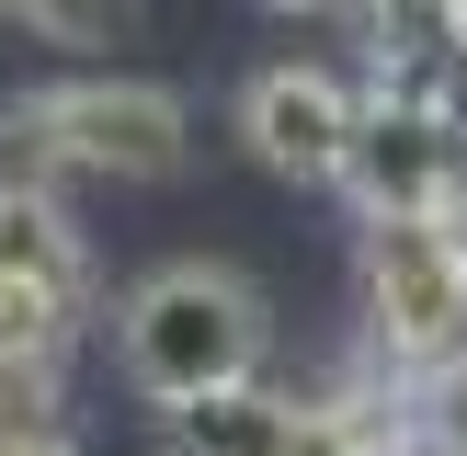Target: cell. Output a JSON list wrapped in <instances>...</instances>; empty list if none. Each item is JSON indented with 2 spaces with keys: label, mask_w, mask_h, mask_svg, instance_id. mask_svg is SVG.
<instances>
[{
  "label": "cell",
  "mask_w": 467,
  "mask_h": 456,
  "mask_svg": "<svg viewBox=\"0 0 467 456\" xmlns=\"http://www.w3.org/2000/svg\"><path fill=\"white\" fill-rule=\"evenodd\" d=\"M194 149V114L171 80H57L35 103H0V182H160Z\"/></svg>",
  "instance_id": "cell-1"
},
{
  "label": "cell",
  "mask_w": 467,
  "mask_h": 456,
  "mask_svg": "<svg viewBox=\"0 0 467 456\" xmlns=\"http://www.w3.org/2000/svg\"><path fill=\"white\" fill-rule=\"evenodd\" d=\"M263 296H251V274L228 263H160L126 285V308H114V354H126V377L149 388V399H205V388H240L263 377Z\"/></svg>",
  "instance_id": "cell-2"
},
{
  "label": "cell",
  "mask_w": 467,
  "mask_h": 456,
  "mask_svg": "<svg viewBox=\"0 0 467 456\" xmlns=\"http://www.w3.org/2000/svg\"><path fill=\"white\" fill-rule=\"evenodd\" d=\"M365 342L400 377L467 354V205H445V217H365Z\"/></svg>",
  "instance_id": "cell-3"
},
{
  "label": "cell",
  "mask_w": 467,
  "mask_h": 456,
  "mask_svg": "<svg viewBox=\"0 0 467 456\" xmlns=\"http://www.w3.org/2000/svg\"><path fill=\"white\" fill-rule=\"evenodd\" d=\"M342 194L365 217H445V205H467V126L433 114V103H410V91H365Z\"/></svg>",
  "instance_id": "cell-4"
},
{
  "label": "cell",
  "mask_w": 467,
  "mask_h": 456,
  "mask_svg": "<svg viewBox=\"0 0 467 456\" xmlns=\"http://www.w3.org/2000/svg\"><path fill=\"white\" fill-rule=\"evenodd\" d=\"M354 126H365V91H342L331 68H251L240 91V137L263 171L285 182H342V160H354Z\"/></svg>",
  "instance_id": "cell-5"
},
{
  "label": "cell",
  "mask_w": 467,
  "mask_h": 456,
  "mask_svg": "<svg viewBox=\"0 0 467 456\" xmlns=\"http://www.w3.org/2000/svg\"><path fill=\"white\" fill-rule=\"evenodd\" d=\"M365 46L377 91H410L467 126V0H365Z\"/></svg>",
  "instance_id": "cell-6"
},
{
  "label": "cell",
  "mask_w": 467,
  "mask_h": 456,
  "mask_svg": "<svg viewBox=\"0 0 467 456\" xmlns=\"http://www.w3.org/2000/svg\"><path fill=\"white\" fill-rule=\"evenodd\" d=\"M308 422H319V399L240 377V388H205V399H160V456H296Z\"/></svg>",
  "instance_id": "cell-7"
},
{
  "label": "cell",
  "mask_w": 467,
  "mask_h": 456,
  "mask_svg": "<svg viewBox=\"0 0 467 456\" xmlns=\"http://www.w3.org/2000/svg\"><path fill=\"white\" fill-rule=\"evenodd\" d=\"M0 296H35V308L80 319L91 308V263H80V228L46 182H0Z\"/></svg>",
  "instance_id": "cell-8"
},
{
  "label": "cell",
  "mask_w": 467,
  "mask_h": 456,
  "mask_svg": "<svg viewBox=\"0 0 467 456\" xmlns=\"http://www.w3.org/2000/svg\"><path fill=\"white\" fill-rule=\"evenodd\" d=\"M0 12H12L23 35H46V46H114L137 23V0H0Z\"/></svg>",
  "instance_id": "cell-9"
},
{
  "label": "cell",
  "mask_w": 467,
  "mask_h": 456,
  "mask_svg": "<svg viewBox=\"0 0 467 456\" xmlns=\"http://www.w3.org/2000/svg\"><path fill=\"white\" fill-rule=\"evenodd\" d=\"M410 433H422L433 456H467V354H445V365L410 377Z\"/></svg>",
  "instance_id": "cell-10"
},
{
  "label": "cell",
  "mask_w": 467,
  "mask_h": 456,
  "mask_svg": "<svg viewBox=\"0 0 467 456\" xmlns=\"http://www.w3.org/2000/svg\"><path fill=\"white\" fill-rule=\"evenodd\" d=\"M296 456H433L422 445V433H400V422H365V410H342V399H319V422H308V445H296Z\"/></svg>",
  "instance_id": "cell-11"
},
{
  "label": "cell",
  "mask_w": 467,
  "mask_h": 456,
  "mask_svg": "<svg viewBox=\"0 0 467 456\" xmlns=\"http://www.w3.org/2000/svg\"><path fill=\"white\" fill-rule=\"evenodd\" d=\"M274 12H331V0H274Z\"/></svg>",
  "instance_id": "cell-12"
}]
</instances>
